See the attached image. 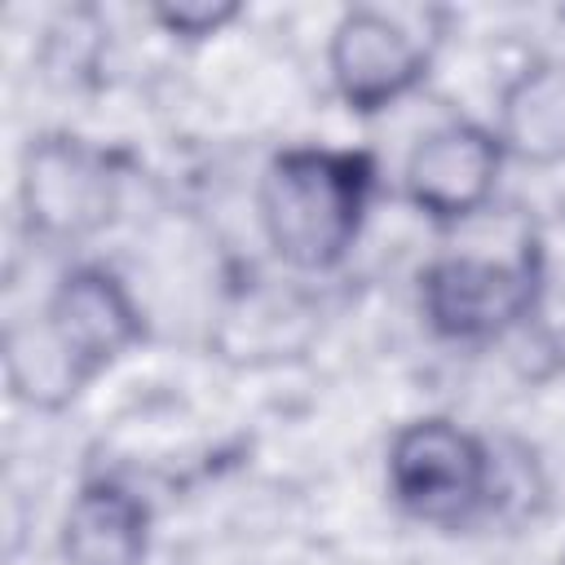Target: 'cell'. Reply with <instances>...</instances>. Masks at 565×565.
<instances>
[{"instance_id": "obj_1", "label": "cell", "mask_w": 565, "mask_h": 565, "mask_svg": "<svg viewBox=\"0 0 565 565\" xmlns=\"http://www.w3.org/2000/svg\"><path fill=\"white\" fill-rule=\"evenodd\" d=\"M371 190L375 168L366 154L291 146L260 172L256 207L265 243L291 269H331L358 243Z\"/></svg>"}, {"instance_id": "obj_2", "label": "cell", "mask_w": 565, "mask_h": 565, "mask_svg": "<svg viewBox=\"0 0 565 565\" xmlns=\"http://www.w3.org/2000/svg\"><path fill=\"white\" fill-rule=\"evenodd\" d=\"M543 265L530 238L508 252H446L419 274L424 322L446 340H494L539 313Z\"/></svg>"}, {"instance_id": "obj_3", "label": "cell", "mask_w": 565, "mask_h": 565, "mask_svg": "<svg viewBox=\"0 0 565 565\" xmlns=\"http://www.w3.org/2000/svg\"><path fill=\"white\" fill-rule=\"evenodd\" d=\"M384 468L393 499L428 525H459L494 499V450L455 419L402 424Z\"/></svg>"}, {"instance_id": "obj_4", "label": "cell", "mask_w": 565, "mask_h": 565, "mask_svg": "<svg viewBox=\"0 0 565 565\" xmlns=\"http://www.w3.org/2000/svg\"><path fill=\"white\" fill-rule=\"evenodd\" d=\"M26 225L49 243H84L115 221L119 177L102 150L79 137L49 132L22 154L18 181Z\"/></svg>"}, {"instance_id": "obj_5", "label": "cell", "mask_w": 565, "mask_h": 565, "mask_svg": "<svg viewBox=\"0 0 565 565\" xmlns=\"http://www.w3.org/2000/svg\"><path fill=\"white\" fill-rule=\"evenodd\" d=\"M433 66V35H419L406 13L349 9L331 26L327 71L349 110H384L415 93Z\"/></svg>"}, {"instance_id": "obj_6", "label": "cell", "mask_w": 565, "mask_h": 565, "mask_svg": "<svg viewBox=\"0 0 565 565\" xmlns=\"http://www.w3.org/2000/svg\"><path fill=\"white\" fill-rule=\"evenodd\" d=\"M499 168H503L499 137L481 124L450 119V124L428 128L411 146L402 185H406V199L424 216L441 225H463L490 207Z\"/></svg>"}, {"instance_id": "obj_7", "label": "cell", "mask_w": 565, "mask_h": 565, "mask_svg": "<svg viewBox=\"0 0 565 565\" xmlns=\"http://www.w3.org/2000/svg\"><path fill=\"white\" fill-rule=\"evenodd\" d=\"M40 318L53 331V340L66 349V358L84 371V380H93L115 358H124L146 331L141 305L132 300L124 278L93 260L71 265L53 282Z\"/></svg>"}, {"instance_id": "obj_8", "label": "cell", "mask_w": 565, "mask_h": 565, "mask_svg": "<svg viewBox=\"0 0 565 565\" xmlns=\"http://www.w3.org/2000/svg\"><path fill=\"white\" fill-rule=\"evenodd\" d=\"M62 565H146L150 512L119 481H88L57 530Z\"/></svg>"}, {"instance_id": "obj_9", "label": "cell", "mask_w": 565, "mask_h": 565, "mask_svg": "<svg viewBox=\"0 0 565 565\" xmlns=\"http://www.w3.org/2000/svg\"><path fill=\"white\" fill-rule=\"evenodd\" d=\"M494 137L521 163H565V57L530 62L508 79Z\"/></svg>"}, {"instance_id": "obj_10", "label": "cell", "mask_w": 565, "mask_h": 565, "mask_svg": "<svg viewBox=\"0 0 565 565\" xmlns=\"http://www.w3.org/2000/svg\"><path fill=\"white\" fill-rule=\"evenodd\" d=\"M4 380H9V393L18 402L40 406V411L66 406L88 384L84 371L53 340V331L44 327L40 313L26 322H13L4 331Z\"/></svg>"}, {"instance_id": "obj_11", "label": "cell", "mask_w": 565, "mask_h": 565, "mask_svg": "<svg viewBox=\"0 0 565 565\" xmlns=\"http://www.w3.org/2000/svg\"><path fill=\"white\" fill-rule=\"evenodd\" d=\"M243 9L234 0H163L150 9V18L168 31V35H181V40H207V35H221Z\"/></svg>"}]
</instances>
